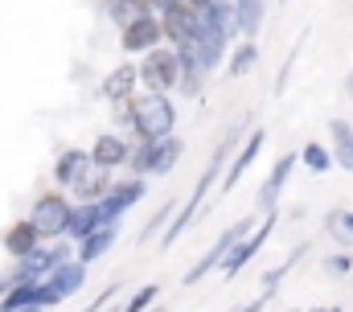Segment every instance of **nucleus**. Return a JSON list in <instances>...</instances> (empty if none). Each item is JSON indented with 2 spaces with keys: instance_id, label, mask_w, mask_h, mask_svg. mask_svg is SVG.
<instances>
[{
  "instance_id": "1",
  "label": "nucleus",
  "mask_w": 353,
  "mask_h": 312,
  "mask_svg": "<svg viewBox=\"0 0 353 312\" xmlns=\"http://www.w3.org/2000/svg\"><path fill=\"white\" fill-rule=\"evenodd\" d=\"M239 140H243V128H234V132H226L222 136V144L214 148V156H210V164L201 168V177H197V185H193V193H189V202L176 210L173 222H165V231H161V246H173L181 234L189 231V222L201 214V206H205V197H210V189L222 181V168H226V160H230V153L239 148Z\"/></svg>"
},
{
  "instance_id": "2",
  "label": "nucleus",
  "mask_w": 353,
  "mask_h": 312,
  "mask_svg": "<svg viewBox=\"0 0 353 312\" xmlns=\"http://www.w3.org/2000/svg\"><path fill=\"white\" fill-rule=\"evenodd\" d=\"M119 119L136 132V140H165L176 132V107L165 90H136L119 103Z\"/></svg>"
},
{
  "instance_id": "3",
  "label": "nucleus",
  "mask_w": 353,
  "mask_h": 312,
  "mask_svg": "<svg viewBox=\"0 0 353 312\" xmlns=\"http://www.w3.org/2000/svg\"><path fill=\"white\" fill-rule=\"evenodd\" d=\"M185 153V144H181V136H165V140H136L132 148H128V168H132V177H165V173H173L176 160Z\"/></svg>"
},
{
  "instance_id": "4",
  "label": "nucleus",
  "mask_w": 353,
  "mask_h": 312,
  "mask_svg": "<svg viewBox=\"0 0 353 312\" xmlns=\"http://www.w3.org/2000/svg\"><path fill=\"white\" fill-rule=\"evenodd\" d=\"M275 222H279V210H267L259 222H251V231L243 234V238H239L230 251H226V259H222V267H218V271H222L226 280H234V275H239V271H243V267H247V263L259 255V251H263V242L271 238Z\"/></svg>"
},
{
  "instance_id": "5",
  "label": "nucleus",
  "mask_w": 353,
  "mask_h": 312,
  "mask_svg": "<svg viewBox=\"0 0 353 312\" xmlns=\"http://www.w3.org/2000/svg\"><path fill=\"white\" fill-rule=\"evenodd\" d=\"M70 255H74V251H70V242H58V238H54V242H41L37 251H29L25 259H17V263H12V271H8V280H4V284L46 280V275H50L62 259H70Z\"/></svg>"
},
{
  "instance_id": "6",
  "label": "nucleus",
  "mask_w": 353,
  "mask_h": 312,
  "mask_svg": "<svg viewBox=\"0 0 353 312\" xmlns=\"http://www.w3.org/2000/svg\"><path fill=\"white\" fill-rule=\"evenodd\" d=\"M136 78L144 82V90H176V50L173 46H157L148 54H140Z\"/></svg>"
},
{
  "instance_id": "7",
  "label": "nucleus",
  "mask_w": 353,
  "mask_h": 312,
  "mask_svg": "<svg viewBox=\"0 0 353 312\" xmlns=\"http://www.w3.org/2000/svg\"><path fill=\"white\" fill-rule=\"evenodd\" d=\"M251 222H255V218H239V222H230L226 231L214 238V246H210V251H205V255H201V259L189 267V271H185V280H181V284H185V288H193V284H201V280H205L214 267H222L226 251H230V246H234V242H239V238H243L247 231H251Z\"/></svg>"
},
{
  "instance_id": "8",
  "label": "nucleus",
  "mask_w": 353,
  "mask_h": 312,
  "mask_svg": "<svg viewBox=\"0 0 353 312\" xmlns=\"http://www.w3.org/2000/svg\"><path fill=\"white\" fill-rule=\"evenodd\" d=\"M144 193H148V181H144V177L111 181V185H107V193L94 202V206H99V218H103L107 226H111V222H119V218H123V214H128V210L144 197Z\"/></svg>"
},
{
  "instance_id": "9",
  "label": "nucleus",
  "mask_w": 353,
  "mask_h": 312,
  "mask_svg": "<svg viewBox=\"0 0 353 312\" xmlns=\"http://www.w3.org/2000/svg\"><path fill=\"white\" fill-rule=\"evenodd\" d=\"M29 222L37 226V234H41L46 242L66 238V222H70V197H62V193H41V197L33 202Z\"/></svg>"
},
{
  "instance_id": "10",
  "label": "nucleus",
  "mask_w": 353,
  "mask_h": 312,
  "mask_svg": "<svg viewBox=\"0 0 353 312\" xmlns=\"http://www.w3.org/2000/svg\"><path fill=\"white\" fill-rule=\"evenodd\" d=\"M119 46H123V54H148V50L165 46L161 17H157V12H140V17L123 21V25H119Z\"/></svg>"
},
{
  "instance_id": "11",
  "label": "nucleus",
  "mask_w": 353,
  "mask_h": 312,
  "mask_svg": "<svg viewBox=\"0 0 353 312\" xmlns=\"http://www.w3.org/2000/svg\"><path fill=\"white\" fill-rule=\"evenodd\" d=\"M263 144H267V132H263V128H251V132H247V140L230 153L226 168H222V193H230V189L239 185V177L255 164V156L263 153Z\"/></svg>"
},
{
  "instance_id": "12",
  "label": "nucleus",
  "mask_w": 353,
  "mask_h": 312,
  "mask_svg": "<svg viewBox=\"0 0 353 312\" xmlns=\"http://www.w3.org/2000/svg\"><path fill=\"white\" fill-rule=\"evenodd\" d=\"M161 33H165V41L173 46V50H193V41H197V17L185 8V4H176V8H165L161 12Z\"/></svg>"
},
{
  "instance_id": "13",
  "label": "nucleus",
  "mask_w": 353,
  "mask_h": 312,
  "mask_svg": "<svg viewBox=\"0 0 353 312\" xmlns=\"http://www.w3.org/2000/svg\"><path fill=\"white\" fill-rule=\"evenodd\" d=\"M46 284H50L62 300H70V296H79V292L87 288V263H79V259L70 255V259H62V263L46 275Z\"/></svg>"
},
{
  "instance_id": "14",
  "label": "nucleus",
  "mask_w": 353,
  "mask_h": 312,
  "mask_svg": "<svg viewBox=\"0 0 353 312\" xmlns=\"http://www.w3.org/2000/svg\"><path fill=\"white\" fill-rule=\"evenodd\" d=\"M128 148H132V144H128L119 132H103V136L87 148V156H90V164H94V168L111 173V168H119V164L128 160Z\"/></svg>"
},
{
  "instance_id": "15",
  "label": "nucleus",
  "mask_w": 353,
  "mask_h": 312,
  "mask_svg": "<svg viewBox=\"0 0 353 312\" xmlns=\"http://www.w3.org/2000/svg\"><path fill=\"white\" fill-rule=\"evenodd\" d=\"M136 86H140V78H136V62H119L115 70H107V75H103L99 95H103L107 103H123V99H132V95H136Z\"/></svg>"
},
{
  "instance_id": "16",
  "label": "nucleus",
  "mask_w": 353,
  "mask_h": 312,
  "mask_svg": "<svg viewBox=\"0 0 353 312\" xmlns=\"http://www.w3.org/2000/svg\"><path fill=\"white\" fill-rule=\"evenodd\" d=\"M230 12H234V33L243 41H255V33L263 29L267 0H230Z\"/></svg>"
},
{
  "instance_id": "17",
  "label": "nucleus",
  "mask_w": 353,
  "mask_h": 312,
  "mask_svg": "<svg viewBox=\"0 0 353 312\" xmlns=\"http://www.w3.org/2000/svg\"><path fill=\"white\" fill-rule=\"evenodd\" d=\"M115 238H119V222H111V226H94L87 238H79V251H74V259L79 263H99L111 246H115Z\"/></svg>"
},
{
  "instance_id": "18",
  "label": "nucleus",
  "mask_w": 353,
  "mask_h": 312,
  "mask_svg": "<svg viewBox=\"0 0 353 312\" xmlns=\"http://www.w3.org/2000/svg\"><path fill=\"white\" fill-rule=\"evenodd\" d=\"M292 168H296V153L279 156L275 164H271V173H267L263 189H259V210H275V202H279V193H283V185H288V177H292Z\"/></svg>"
},
{
  "instance_id": "19",
  "label": "nucleus",
  "mask_w": 353,
  "mask_h": 312,
  "mask_svg": "<svg viewBox=\"0 0 353 312\" xmlns=\"http://www.w3.org/2000/svg\"><path fill=\"white\" fill-rule=\"evenodd\" d=\"M46 238L37 234V226L29 222V218H21V222H12L8 231H4V251H8V259L17 263V259H25L29 251H37Z\"/></svg>"
},
{
  "instance_id": "20",
  "label": "nucleus",
  "mask_w": 353,
  "mask_h": 312,
  "mask_svg": "<svg viewBox=\"0 0 353 312\" xmlns=\"http://www.w3.org/2000/svg\"><path fill=\"white\" fill-rule=\"evenodd\" d=\"M87 168H90L87 148H66V153L54 160V181H58L62 189H74V185L87 177Z\"/></svg>"
},
{
  "instance_id": "21",
  "label": "nucleus",
  "mask_w": 353,
  "mask_h": 312,
  "mask_svg": "<svg viewBox=\"0 0 353 312\" xmlns=\"http://www.w3.org/2000/svg\"><path fill=\"white\" fill-rule=\"evenodd\" d=\"M205 78H210V75L201 70V62H197L189 50H176V90H181V95H189V99H193V95H201Z\"/></svg>"
},
{
  "instance_id": "22",
  "label": "nucleus",
  "mask_w": 353,
  "mask_h": 312,
  "mask_svg": "<svg viewBox=\"0 0 353 312\" xmlns=\"http://www.w3.org/2000/svg\"><path fill=\"white\" fill-rule=\"evenodd\" d=\"M329 156H333V164H341V168L353 173V128L345 119L329 124Z\"/></svg>"
},
{
  "instance_id": "23",
  "label": "nucleus",
  "mask_w": 353,
  "mask_h": 312,
  "mask_svg": "<svg viewBox=\"0 0 353 312\" xmlns=\"http://www.w3.org/2000/svg\"><path fill=\"white\" fill-rule=\"evenodd\" d=\"M94 226H107V222L99 218V206H94V202H79V206H70V222H66V238H70V242L87 238Z\"/></svg>"
},
{
  "instance_id": "24",
  "label": "nucleus",
  "mask_w": 353,
  "mask_h": 312,
  "mask_svg": "<svg viewBox=\"0 0 353 312\" xmlns=\"http://www.w3.org/2000/svg\"><path fill=\"white\" fill-rule=\"evenodd\" d=\"M255 62H259V46H255V41H239L234 50H226V62H222V66L234 78H243V75L255 70Z\"/></svg>"
},
{
  "instance_id": "25",
  "label": "nucleus",
  "mask_w": 353,
  "mask_h": 312,
  "mask_svg": "<svg viewBox=\"0 0 353 312\" xmlns=\"http://www.w3.org/2000/svg\"><path fill=\"white\" fill-rule=\"evenodd\" d=\"M107 185H111V173H103V168H94V164H90L87 177L74 185V193H79L83 202H99V197L107 193Z\"/></svg>"
},
{
  "instance_id": "26",
  "label": "nucleus",
  "mask_w": 353,
  "mask_h": 312,
  "mask_svg": "<svg viewBox=\"0 0 353 312\" xmlns=\"http://www.w3.org/2000/svg\"><path fill=\"white\" fill-rule=\"evenodd\" d=\"M296 160H304L312 173H329V168H333V156H329V148H325V144H316V140H308V144L296 153Z\"/></svg>"
},
{
  "instance_id": "27",
  "label": "nucleus",
  "mask_w": 353,
  "mask_h": 312,
  "mask_svg": "<svg viewBox=\"0 0 353 312\" xmlns=\"http://www.w3.org/2000/svg\"><path fill=\"white\" fill-rule=\"evenodd\" d=\"M329 234L341 246H353V210H333L329 214Z\"/></svg>"
},
{
  "instance_id": "28",
  "label": "nucleus",
  "mask_w": 353,
  "mask_h": 312,
  "mask_svg": "<svg viewBox=\"0 0 353 312\" xmlns=\"http://www.w3.org/2000/svg\"><path fill=\"white\" fill-rule=\"evenodd\" d=\"M107 12H111L115 25H123V21H132V17L148 12V0H107Z\"/></svg>"
},
{
  "instance_id": "29",
  "label": "nucleus",
  "mask_w": 353,
  "mask_h": 312,
  "mask_svg": "<svg viewBox=\"0 0 353 312\" xmlns=\"http://www.w3.org/2000/svg\"><path fill=\"white\" fill-rule=\"evenodd\" d=\"M300 255H308V246H304V242H300V246H296V251H292V255H288V259L279 263V267H271V271H267V275H263V288H275V292H279L283 275H288V271H292V267L300 263Z\"/></svg>"
},
{
  "instance_id": "30",
  "label": "nucleus",
  "mask_w": 353,
  "mask_h": 312,
  "mask_svg": "<svg viewBox=\"0 0 353 312\" xmlns=\"http://www.w3.org/2000/svg\"><path fill=\"white\" fill-rule=\"evenodd\" d=\"M157 296H161V284H144V288L123 304V312H148L152 304H157Z\"/></svg>"
},
{
  "instance_id": "31",
  "label": "nucleus",
  "mask_w": 353,
  "mask_h": 312,
  "mask_svg": "<svg viewBox=\"0 0 353 312\" xmlns=\"http://www.w3.org/2000/svg\"><path fill=\"white\" fill-rule=\"evenodd\" d=\"M169 218H173V202H169V206H161V210H157V214H152V222H148V226H144V234H140V242H152V238H157V234L165 231V222H169Z\"/></svg>"
},
{
  "instance_id": "32",
  "label": "nucleus",
  "mask_w": 353,
  "mask_h": 312,
  "mask_svg": "<svg viewBox=\"0 0 353 312\" xmlns=\"http://www.w3.org/2000/svg\"><path fill=\"white\" fill-rule=\"evenodd\" d=\"M350 267H353V259L350 255H341V251L325 259V271H329V275H350Z\"/></svg>"
},
{
  "instance_id": "33",
  "label": "nucleus",
  "mask_w": 353,
  "mask_h": 312,
  "mask_svg": "<svg viewBox=\"0 0 353 312\" xmlns=\"http://www.w3.org/2000/svg\"><path fill=\"white\" fill-rule=\"evenodd\" d=\"M271 296H275V288H263V292H259L255 300H247V304H243L239 312H267V304H271Z\"/></svg>"
},
{
  "instance_id": "34",
  "label": "nucleus",
  "mask_w": 353,
  "mask_h": 312,
  "mask_svg": "<svg viewBox=\"0 0 353 312\" xmlns=\"http://www.w3.org/2000/svg\"><path fill=\"white\" fill-rule=\"evenodd\" d=\"M300 41H304V37H300ZM300 41H296V50H292V54L283 58V70H279V82H275V95H279V90L288 86V75H292V66H296V54H300Z\"/></svg>"
},
{
  "instance_id": "35",
  "label": "nucleus",
  "mask_w": 353,
  "mask_h": 312,
  "mask_svg": "<svg viewBox=\"0 0 353 312\" xmlns=\"http://www.w3.org/2000/svg\"><path fill=\"white\" fill-rule=\"evenodd\" d=\"M345 95H350V99H353V70H350V75H345Z\"/></svg>"
},
{
  "instance_id": "36",
  "label": "nucleus",
  "mask_w": 353,
  "mask_h": 312,
  "mask_svg": "<svg viewBox=\"0 0 353 312\" xmlns=\"http://www.w3.org/2000/svg\"><path fill=\"white\" fill-rule=\"evenodd\" d=\"M12 312H46V309H37V304H25V309H12Z\"/></svg>"
},
{
  "instance_id": "37",
  "label": "nucleus",
  "mask_w": 353,
  "mask_h": 312,
  "mask_svg": "<svg viewBox=\"0 0 353 312\" xmlns=\"http://www.w3.org/2000/svg\"><path fill=\"white\" fill-rule=\"evenodd\" d=\"M148 312H165V309H161V304H152V309H148Z\"/></svg>"
},
{
  "instance_id": "38",
  "label": "nucleus",
  "mask_w": 353,
  "mask_h": 312,
  "mask_svg": "<svg viewBox=\"0 0 353 312\" xmlns=\"http://www.w3.org/2000/svg\"><path fill=\"white\" fill-rule=\"evenodd\" d=\"M308 312H329V309H308Z\"/></svg>"
},
{
  "instance_id": "39",
  "label": "nucleus",
  "mask_w": 353,
  "mask_h": 312,
  "mask_svg": "<svg viewBox=\"0 0 353 312\" xmlns=\"http://www.w3.org/2000/svg\"><path fill=\"white\" fill-rule=\"evenodd\" d=\"M0 292H4V280H0Z\"/></svg>"
},
{
  "instance_id": "40",
  "label": "nucleus",
  "mask_w": 353,
  "mask_h": 312,
  "mask_svg": "<svg viewBox=\"0 0 353 312\" xmlns=\"http://www.w3.org/2000/svg\"><path fill=\"white\" fill-rule=\"evenodd\" d=\"M329 312H341V309H329Z\"/></svg>"
},
{
  "instance_id": "41",
  "label": "nucleus",
  "mask_w": 353,
  "mask_h": 312,
  "mask_svg": "<svg viewBox=\"0 0 353 312\" xmlns=\"http://www.w3.org/2000/svg\"><path fill=\"white\" fill-rule=\"evenodd\" d=\"M292 312H296V309H292Z\"/></svg>"
}]
</instances>
